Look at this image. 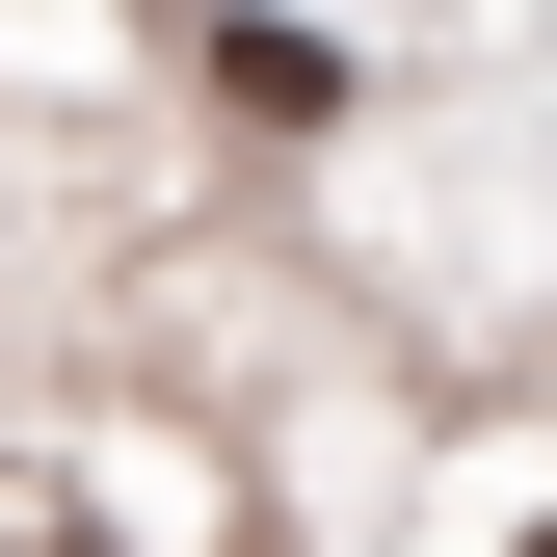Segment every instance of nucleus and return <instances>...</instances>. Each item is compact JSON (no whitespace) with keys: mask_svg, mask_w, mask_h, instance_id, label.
Segmentation results:
<instances>
[{"mask_svg":"<svg viewBox=\"0 0 557 557\" xmlns=\"http://www.w3.org/2000/svg\"><path fill=\"white\" fill-rule=\"evenodd\" d=\"M213 107H239V133H319L345 53H319V27H213Z\"/></svg>","mask_w":557,"mask_h":557,"instance_id":"f257e3e1","label":"nucleus"},{"mask_svg":"<svg viewBox=\"0 0 557 557\" xmlns=\"http://www.w3.org/2000/svg\"><path fill=\"white\" fill-rule=\"evenodd\" d=\"M531 557H557V531H531Z\"/></svg>","mask_w":557,"mask_h":557,"instance_id":"f03ea898","label":"nucleus"}]
</instances>
